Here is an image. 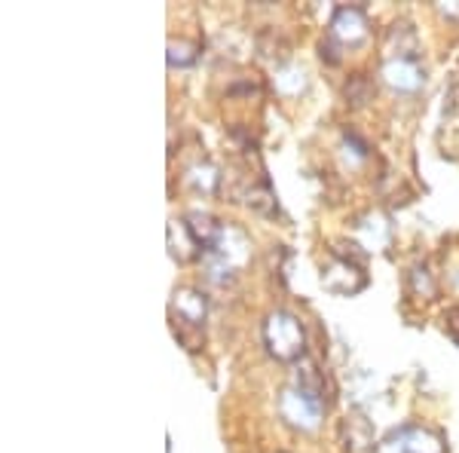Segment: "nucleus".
Returning a JSON list of instances; mask_svg holds the SVG:
<instances>
[{"label":"nucleus","instance_id":"nucleus-18","mask_svg":"<svg viewBox=\"0 0 459 453\" xmlns=\"http://www.w3.org/2000/svg\"><path fill=\"white\" fill-rule=\"evenodd\" d=\"M257 53L270 58V62H276V58L282 62V58H288V40L276 28H266V31L257 34Z\"/></svg>","mask_w":459,"mask_h":453},{"label":"nucleus","instance_id":"nucleus-12","mask_svg":"<svg viewBox=\"0 0 459 453\" xmlns=\"http://www.w3.org/2000/svg\"><path fill=\"white\" fill-rule=\"evenodd\" d=\"M386 53L389 58H413L417 53V34L407 22H395L386 31Z\"/></svg>","mask_w":459,"mask_h":453},{"label":"nucleus","instance_id":"nucleus-10","mask_svg":"<svg viewBox=\"0 0 459 453\" xmlns=\"http://www.w3.org/2000/svg\"><path fill=\"white\" fill-rule=\"evenodd\" d=\"M355 233H359L361 248L365 251H383L392 240L389 218L383 212H365L359 221H355Z\"/></svg>","mask_w":459,"mask_h":453},{"label":"nucleus","instance_id":"nucleus-24","mask_svg":"<svg viewBox=\"0 0 459 453\" xmlns=\"http://www.w3.org/2000/svg\"><path fill=\"white\" fill-rule=\"evenodd\" d=\"M435 10H438L444 19H456L459 22V0H450V4H435Z\"/></svg>","mask_w":459,"mask_h":453},{"label":"nucleus","instance_id":"nucleus-13","mask_svg":"<svg viewBox=\"0 0 459 453\" xmlns=\"http://www.w3.org/2000/svg\"><path fill=\"white\" fill-rule=\"evenodd\" d=\"M184 221H187V227L194 230V236L199 240V245H203V251H209L221 233V221H214L212 214L203 209H190L184 214Z\"/></svg>","mask_w":459,"mask_h":453},{"label":"nucleus","instance_id":"nucleus-7","mask_svg":"<svg viewBox=\"0 0 459 453\" xmlns=\"http://www.w3.org/2000/svg\"><path fill=\"white\" fill-rule=\"evenodd\" d=\"M383 83L402 95H413L426 86V68L420 65V58H386L380 68Z\"/></svg>","mask_w":459,"mask_h":453},{"label":"nucleus","instance_id":"nucleus-17","mask_svg":"<svg viewBox=\"0 0 459 453\" xmlns=\"http://www.w3.org/2000/svg\"><path fill=\"white\" fill-rule=\"evenodd\" d=\"M199 53H203V47H199L196 40H184V37H172L169 40V53H166V58H169V65L172 68H190V65H196V58H199Z\"/></svg>","mask_w":459,"mask_h":453},{"label":"nucleus","instance_id":"nucleus-4","mask_svg":"<svg viewBox=\"0 0 459 453\" xmlns=\"http://www.w3.org/2000/svg\"><path fill=\"white\" fill-rule=\"evenodd\" d=\"M365 285H368L365 264H352V261H343V257H331V261L322 266V288L325 292L340 294V297H352V294L365 292Z\"/></svg>","mask_w":459,"mask_h":453},{"label":"nucleus","instance_id":"nucleus-2","mask_svg":"<svg viewBox=\"0 0 459 453\" xmlns=\"http://www.w3.org/2000/svg\"><path fill=\"white\" fill-rule=\"evenodd\" d=\"M279 414L294 432H316L325 417V401L298 389V386H288L279 392Z\"/></svg>","mask_w":459,"mask_h":453},{"label":"nucleus","instance_id":"nucleus-19","mask_svg":"<svg viewBox=\"0 0 459 453\" xmlns=\"http://www.w3.org/2000/svg\"><path fill=\"white\" fill-rule=\"evenodd\" d=\"M343 95L352 108H365L374 99V80L368 74H355V77H350V83H346Z\"/></svg>","mask_w":459,"mask_h":453},{"label":"nucleus","instance_id":"nucleus-11","mask_svg":"<svg viewBox=\"0 0 459 453\" xmlns=\"http://www.w3.org/2000/svg\"><path fill=\"white\" fill-rule=\"evenodd\" d=\"M184 181H187L190 190L203 193V196H214V193L221 190V181H224V175H221V169L214 166V162L203 160V162H194V166L184 172Z\"/></svg>","mask_w":459,"mask_h":453},{"label":"nucleus","instance_id":"nucleus-14","mask_svg":"<svg viewBox=\"0 0 459 453\" xmlns=\"http://www.w3.org/2000/svg\"><path fill=\"white\" fill-rule=\"evenodd\" d=\"M407 292H411L413 297H420V301L432 303L438 301V282H435V276L429 273L426 264H413L411 273H407Z\"/></svg>","mask_w":459,"mask_h":453},{"label":"nucleus","instance_id":"nucleus-6","mask_svg":"<svg viewBox=\"0 0 459 453\" xmlns=\"http://www.w3.org/2000/svg\"><path fill=\"white\" fill-rule=\"evenodd\" d=\"M205 255L218 257L221 264H227L230 270H239V266H246L251 261V240L248 233L242 227L236 224H221V233L214 245Z\"/></svg>","mask_w":459,"mask_h":453},{"label":"nucleus","instance_id":"nucleus-1","mask_svg":"<svg viewBox=\"0 0 459 453\" xmlns=\"http://www.w3.org/2000/svg\"><path fill=\"white\" fill-rule=\"evenodd\" d=\"M264 349L282 365H298L307 359V331L291 309H273L261 325Z\"/></svg>","mask_w":459,"mask_h":453},{"label":"nucleus","instance_id":"nucleus-20","mask_svg":"<svg viewBox=\"0 0 459 453\" xmlns=\"http://www.w3.org/2000/svg\"><path fill=\"white\" fill-rule=\"evenodd\" d=\"M246 203H248V209H255L261 214H276V196H273V190L266 181L251 184L248 193H246Z\"/></svg>","mask_w":459,"mask_h":453},{"label":"nucleus","instance_id":"nucleus-9","mask_svg":"<svg viewBox=\"0 0 459 453\" xmlns=\"http://www.w3.org/2000/svg\"><path fill=\"white\" fill-rule=\"evenodd\" d=\"M166 242H169V255H172L178 264H190V261H196V257L203 255V245H199L194 230L187 227V221H184V218L169 221Z\"/></svg>","mask_w":459,"mask_h":453},{"label":"nucleus","instance_id":"nucleus-16","mask_svg":"<svg viewBox=\"0 0 459 453\" xmlns=\"http://www.w3.org/2000/svg\"><path fill=\"white\" fill-rule=\"evenodd\" d=\"M294 386H298V389H303V392H309V396L322 398L325 405H328V398H325V377H322V370H318L316 362H309V359L298 362V374H294Z\"/></svg>","mask_w":459,"mask_h":453},{"label":"nucleus","instance_id":"nucleus-21","mask_svg":"<svg viewBox=\"0 0 459 453\" xmlns=\"http://www.w3.org/2000/svg\"><path fill=\"white\" fill-rule=\"evenodd\" d=\"M346 435H350V444L355 450H365V448H371V444H374V432H371V426H368L365 417L346 420Z\"/></svg>","mask_w":459,"mask_h":453},{"label":"nucleus","instance_id":"nucleus-22","mask_svg":"<svg viewBox=\"0 0 459 453\" xmlns=\"http://www.w3.org/2000/svg\"><path fill=\"white\" fill-rule=\"evenodd\" d=\"M444 328H447L450 340L459 346V307H450L447 313H444Z\"/></svg>","mask_w":459,"mask_h":453},{"label":"nucleus","instance_id":"nucleus-3","mask_svg":"<svg viewBox=\"0 0 459 453\" xmlns=\"http://www.w3.org/2000/svg\"><path fill=\"white\" fill-rule=\"evenodd\" d=\"M368 13L361 4H343L334 10L331 16V25H328V37L337 43V47H361L368 40Z\"/></svg>","mask_w":459,"mask_h":453},{"label":"nucleus","instance_id":"nucleus-5","mask_svg":"<svg viewBox=\"0 0 459 453\" xmlns=\"http://www.w3.org/2000/svg\"><path fill=\"white\" fill-rule=\"evenodd\" d=\"M377 453H444V438L426 426H402L377 448Z\"/></svg>","mask_w":459,"mask_h":453},{"label":"nucleus","instance_id":"nucleus-23","mask_svg":"<svg viewBox=\"0 0 459 453\" xmlns=\"http://www.w3.org/2000/svg\"><path fill=\"white\" fill-rule=\"evenodd\" d=\"M318 56H322V62H328V65H337V62H340L337 43L331 40V37H328V40H322V43H318Z\"/></svg>","mask_w":459,"mask_h":453},{"label":"nucleus","instance_id":"nucleus-15","mask_svg":"<svg viewBox=\"0 0 459 453\" xmlns=\"http://www.w3.org/2000/svg\"><path fill=\"white\" fill-rule=\"evenodd\" d=\"M273 86H276L279 95H285V99H298L300 92H307L309 80L303 68H294V65H279L276 68V77H273Z\"/></svg>","mask_w":459,"mask_h":453},{"label":"nucleus","instance_id":"nucleus-8","mask_svg":"<svg viewBox=\"0 0 459 453\" xmlns=\"http://www.w3.org/2000/svg\"><path fill=\"white\" fill-rule=\"evenodd\" d=\"M169 313H172V325H196V328H205V318H209V297L194 285L175 288Z\"/></svg>","mask_w":459,"mask_h":453}]
</instances>
